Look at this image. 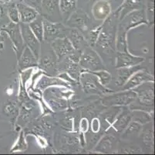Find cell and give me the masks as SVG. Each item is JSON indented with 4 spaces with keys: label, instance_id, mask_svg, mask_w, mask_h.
<instances>
[{
    "label": "cell",
    "instance_id": "5bb4252c",
    "mask_svg": "<svg viewBox=\"0 0 155 155\" xmlns=\"http://www.w3.org/2000/svg\"><path fill=\"white\" fill-rule=\"evenodd\" d=\"M153 76L149 74L147 71L141 70L138 71L134 74L124 85V90H130L134 89L135 87L145 82H153Z\"/></svg>",
    "mask_w": 155,
    "mask_h": 155
},
{
    "label": "cell",
    "instance_id": "f1b7e54d",
    "mask_svg": "<svg viewBox=\"0 0 155 155\" xmlns=\"http://www.w3.org/2000/svg\"><path fill=\"white\" fill-rule=\"evenodd\" d=\"M131 119H133V121L143 124V123L150 122L151 120V118L149 116L148 113H144L140 110H136L131 113Z\"/></svg>",
    "mask_w": 155,
    "mask_h": 155
},
{
    "label": "cell",
    "instance_id": "7a4b0ae2",
    "mask_svg": "<svg viewBox=\"0 0 155 155\" xmlns=\"http://www.w3.org/2000/svg\"><path fill=\"white\" fill-rule=\"evenodd\" d=\"M79 63L83 69L89 72H96L105 69V66L103 64L99 55L88 46L84 48V51H82Z\"/></svg>",
    "mask_w": 155,
    "mask_h": 155
},
{
    "label": "cell",
    "instance_id": "1f68e13d",
    "mask_svg": "<svg viewBox=\"0 0 155 155\" xmlns=\"http://www.w3.org/2000/svg\"><path fill=\"white\" fill-rule=\"evenodd\" d=\"M102 26L103 25L97 26L94 27V29L91 30V32L89 33L88 41L87 42L90 43V44L91 46H94L96 44V42H97V38H98V36H99L100 32H101V29H102Z\"/></svg>",
    "mask_w": 155,
    "mask_h": 155
},
{
    "label": "cell",
    "instance_id": "30bf717a",
    "mask_svg": "<svg viewBox=\"0 0 155 155\" xmlns=\"http://www.w3.org/2000/svg\"><path fill=\"white\" fill-rule=\"evenodd\" d=\"M50 44L57 58V62H61L64 57L68 56L76 51L67 37L54 40L50 43Z\"/></svg>",
    "mask_w": 155,
    "mask_h": 155
},
{
    "label": "cell",
    "instance_id": "4dcf8cb0",
    "mask_svg": "<svg viewBox=\"0 0 155 155\" xmlns=\"http://www.w3.org/2000/svg\"><path fill=\"white\" fill-rule=\"evenodd\" d=\"M27 148V144L25 140V135H24V132L21 131L20 134H19L18 140L16 143H15L14 147L12 149H11V152H15V151H22V150H25Z\"/></svg>",
    "mask_w": 155,
    "mask_h": 155
},
{
    "label": "cell",
    "instance_id": "e575fe53",
    "mask_svg": "<svg viewBox=\"0 0 155 155\" xmlns=\"http://www.w3.org/2000/svg\"><path fill=\"white\" fill-rule=\"evenodd\" d=\"M59 78L65 79V80H66L65 82H68L69 84H71V85H76V84H77V81H76L75 79H72V78H70L67 72H64V73H63V74H60V75H59Z\"/></svg>",
    "mask_w": 155,
    "mask_h": 155
},
{
    "label": "cell",
    "instance_id": "ffe728a7",
    "mask_svg": "<svg viewBox=\"0 0 155 155\" xmlns=\"http://www.w3.org/2000/svg\"><path fill=\"white\" fill-rule=\"evenodd\" d=\"M67 37L70 41L74 49L77 51H82L86 47L88 46V42L84 37L82 33L75 28L70 29Z\"/></svg>",
    "mask_w": 155,
    "mask_h": 155
},
{
    "label": "cell",
    "instance_id": "7402d4cb",
    "mask_svg": "<svg viewBox=\"0 0 155 155\" xmlns=\"http://www.w3.org/2000/svg\"><path fill=\"white\" fill-rule=\"evenodd\" d=\"M63 86V87L70 88V85L68 82L62 80L61 79L55 78V77H48V76H42L40 80L38 82L36 88L40 91H44L48 87L51 86Z\"/></svg>",
    "mask_w": 155,
    "mask_h": 155
},
{
    "label": "cell",
    "instance_id": "4fadbf2b",
    "mask_svg": "<svg viewBox=\"0 0 155 155\" xmlns=\"http://www.w3.org/2000/svg\"><path fill=\"white\" fill-rule=\"evenodd\" d=\"M151 84L152 82L150 84L145 82L135 87L134 91L137 93V99L140 104L147 106L153 105V88Z\"/></svg>",
    "mask_w": 155,
    "mask_h": 155
},
{
    "label": "cell",
    "instance_id": "e0dca14e",
    "mask_svg": "<svg viewBox=\"0 0 155 155\" xmlns=\"http://www.w3.org/2000/svg\"><path fill=\"white\" fill-rule=\"evenodd\" d=\"M19 71L22 72L29 68H34L38 66V60L33 55L30 49L27 46H25L20 57L18 59Z\"/></svg>",
    "mask_w": 155,
    "mask_h": 155
},
{
    "label": "cell",
    "instance_id": "d6986e66",
    "mask_svg": "<svg viewBox=\"0 0 155 155\" xmlns=\"http://www.w3.org/2000/svg\"><path fill=\"white\" fill-rule=\"evenodd\" d=\"M144 4V0H125L124 2L118 9V10L115 12V13L120 12V17L122 19L132 11L143 9Z\"/></svg>",
    "mask_w": 155,
    "mask_h": 155
},
{
    "label": "cell",
    "instance_id": "44dd1931",
    "mask_svg": "<svg viewBox=\"0 0 155 155\" xmlns=\"http://www.w3.org/2000/svg\"><path fill=\"white\" fill-rule=\"evenodd\" d=\"M93 15L97 20H105L111 12L110 3L104 0H101L96 2L93 6Z\"/></svg>",
    "mask_w": 155,
    "mask_h": 155
},
{
    "label": "cell",
    "instance_id": "d6a6232c",
    "mask_svg": "<svg viewBox=\"0 0 155 155\" xmlns=\"http://www.w3.org/2000/svg\"><path fill=\"white\" fill-rule=\"evenodd\" d=\"M17 112V104L15 101H9L7 102L4 107V113L7 116H15Z\"/></svg>",
    "mask_w": 155,
    "mask_h": 155
},
{
    "label": "cell",
    "instance_id": "836d02e7",
    "mask_svg": "<svg viewBox=\"0 0 155 155\" xmlns=\"http://www.w3.org/2000/svg\"><path fill=\"white\" fill-rule=\"evenodd\" d=\"M42 2L43 0H24V3L35 9L39 14L41 13Z\"/></svg>",
    "mask_w": 155,
    "mask_h": 155
},
{
    "label": "cell",
    "instance_id": "5b68a950",
    "mask_svg": "<svg viewBox=\"0 0 155 155\" xmlns=\"http://www.w3.org/2000/svg\"><path fill=\"white\" fill-rule=\"evenodd\" d=\"M137 99L134 91L124 90L102 98L101 102L105 106H127Z\"/></svg>",
    "mask_w": 155,
    "mask_h": 155
},
{
    "label": "cell",
    "instance_id": "484cf974",
    "mask_svg": "<svg viewBox=\"0 0 155 155\" xmlns=\"http://www.w3.org/2000/svg\"><path fill=\"white\" fill-rule=\"evenodd\" d=\"M59 5L61 15L69 18L77 9V0H59Z\"/></svg>",
    "mask_w": 155,
    "mask_h": 155
},
{
    "label": "cell",
    "instance_id": "ba28073f",
    "mask_svg": "<svg viewBox=\"0 0 155 155\" xmlns=\"http://www.w3.org/2000/svg\"><path fill=\"white\" fill-rule=\"evenodd\" d=\"M19 26H20L24 44H26V46H27L32 51L36 59L39 60V55H40V49H41V43L38 41L37 38L32 32L29 26V23H20Z\"/></svg>",
    "mask_w": 155,
    "mask_h": 155
},
{
    "label": "cell",
    "instance_id": "f35d334b",
    "mask_svg": "<svg viewBox=\"0 0 155 155\" xmlns=\"http://www.w3.org/2000/svg\"><path fill=\"white\" fill-rule=\"evenodd\" d=\"M0 32H1V27H0Z\"/></svg>",
    "mask_w": 155,
    "mask_h": 155
},
{
    "label": "cell",
    "instance_id": "cb8c5ba5",
    "mask_svg": "<svg viewBox=\"0 0 155 155\" xmlns=\"http://www.w3.org/2000/svg\"><path fill=\"white\" fill-rule=\"evenodd\" d=\"M29 26L39 42H43V18L38 16L37 18L29 23Z\"/></svg>",
    "mask_w": 155,
    "mask_h": 155
},
{
    "label": "cell",
    "instance_id": "d4e9b609",
    "mask_svg": "<svg viewBox=\"0 0 155 155\" xmlns=\"http://www.w3.org/2000/svg\"><path fill=\"white\" fill-rule=\"evenodd\" d=\"M64 72H67V74L71 76L72 79L75 80H79L80 76L82 72H84V69H83L78 63L70 62L68 60V62L64 64Z\"/></svg>",
    "mask_w": 155,
    "mask_h": 155
},
{
    "label": "cell",
    "instance_id": "9a60e30c",
    "mask_svg": "<svg viewBox=\"0 0 155 155\" xmlns=\"http://www.w3.org/2000/svg\"><path fill=\"white\" fill-rule=\"evenodd\" d=\"M48 92L51 94V96L50 98L45 97L48 105L50 106L53 110H63L67 108V99H63V96H67L68 94H64L63 92L62 94L59 93L57 91H55L53 88H51L50 89H47Z\"/></svg>",
    "mask_w": 155,
    "mask_h": 155
},
{
    "label": "cell",
    "instance_id": "8fae6325",
    "mask_svg": "<svg viewBox=\"0 0 155 155\" xmlns=\"http://www.w3.org/2000/svg\"><path fill=\"white\" fill-rule=\"evenodd\" d=\"M90 21V18L87 14L84 12L82 9L75 10L68 19H67V24L69 27L75 28L80 30V32L85 33L87 30V24Z\"/></svg>",
    "mask_w": 155,
    "mask_h": 155
},
{
    "label": "cell",
    "instance_id": "9c48e42d",
    "mask_svg": "<svg viewBox=\"0 0 155 155\" xmlns=\"http://www.w3.org/2000/svg\"><path fill=\"white\" fill-rule=\"evenodd\" d=\"M2 31H5L9 34L14 45V48L17 52V58L19 59L24 49V42L21 33L19 23H15L12 22L9 23L4 27L1 28V32Z\"/></svg>",
    "mask_w": 155,
    "mask_h": 155
},
{
    "label": "cell",
    "instance_id": "277c9868",
    "mask_svg": "<svg viewBox=\"0 0 155 155\" xmlns=\"http://www.w3.org/2000/svg\"><path fill=\"white\" fill-rule=\"evenodd\" d=\"M82 84L83 89L87 93L93 94H102L110 93L112 91L107 89L105 86L100 83L97 77L88 72H84L81 73L79 79Z\"/></svg>",
    "mask_w": 155,
    "mask_h": 155
},
{
    "label": "cell",
    "instance_id": "83f0119b",
    "mask_svg": "<svg viewBox=\"0 0 155 155\" xmlns=\"http://www.w3.org/2000/svg\"><path fill=\"white\" fill-rule=\"evenodd\" d=\"M84 72H91L93 75L97 76L100 83L102 85H104V86H105V87L107 85H109L110 82L112 80V75H110V73H109L107 71H105L104 69V70L96 71V72H89V71L84 70Z\"/></svg>",
    "mask_w": 155,
    "mask_h": 155
},
{
    "label": "cell",
    "instance_id": "2e32d148",
    "mask_svg": "<svg viewBox=\"0 0 155 155\" xmlns=\"http://www.w3.org/2000/svg\"><path fill=\"white\" fill-rule=\"evenodd\" d=\"M144 61V58L141 57H137L130 55L129 52H119L117 53L116 68H124L140 65Z\"/></svg>",
    "mask_w": 155,
    "mask_h": 155
},
{
    "label": "cell",
    "instance_id": "d590c367",
    "mask_svg": "<svg viewBox=\"0 0 155 155\" xmlns=\"http://www.w3.org/2000/svg\"><path fill=\"white\" fill-rule=\"evenodd\" d=\"M144 141H147V142H150L152 143L153 141V132H152V130H146L144 132Z\"/></svg>",
    "mask_w": 155,
    "mask_h": 155
},
{
    "label": "cell",
    "instance_id": "52a82bcc",
    "mask_svg": "<svg viewBox=\"0 0 155 155\" xmlns=\"http://www.w3.org/2000/svg\"><path fill=\"white\" fill-rule=\"evenodd\" d=\"M40 15L50 22H61L63 17L60 12L59 0H43Z\"/></svg>",
    "mask_w": 155,
    "mask_h": 155
},
{
    "label": "cell",
    "instance_id": "f546056e",
    "mask_svg": "<svg viewBox=\"0 0 155 155\" xmlns=\"http://www.w3.org/2000/svg\"><path fill=\"white\" fill-rule=\"evenodd\" d=\"M8 16L11 22L15 23H20V17H19V11H18L17 6L15 4L11 3L8 6Z\"/></svg>",
    "mask_w": 155,
    "mask_h": 155
},
{
    "label": "cell",
    "instance_id": "3957f363",
    "mask_svg": "<svg viewBox=\"0 0 155 155\" xmlns=\"http://www.w3.org/2000/svg\"><path fill=\"white\" fill-rule=\"evenodd\" d=\"M43 41L53 42L58 38L67 37L70 28L66 27L60 23H53L44 19L43 17Z\"/></svg>",
    "mask_w": 155,
    "mask_h": 155
},
{
    "label": "cell",
    "instance_id": "7c38bea8",
    "mask_svg": "<svg viewBox=\"0 0 155 155\" xmlns=\"http://www.w3.org/2000/svg\"><path fill=\"white\" fill-rule=\"evenodd\" d=\"M124 19L127 22H122L120 24L127 31L140 24L148 23L144 9L132 11L124 17Z\"/></svg>",
    "mask_w": 155,
    "mask_h": 155
},
{
    "label": "cell",
    "instance_id": "74e56055",
    "mask_svg": "<svg viewBox=\"0 0 155 155\" xmlns=\"http://www.w3.org/2000/svg\"><path fill=\"white\" fill-rule=\"evenodd\" d=\"M4 37L2 35H0V49H2L4 47Z\"/></svg>",
    "mask_w": 155,
    "mask_h": 155
},
{
    "label": "cell",
    "instance_id": "603a6c76",
    "mask_svg": "<svg viewBox=\"0 0 155 155\" xmlns=\"http://www.w3.org/2000/svg\"><path fill=\"white\" fill-rule=\"evenodd\" d=\"M117 81L116 84L118 86L124 85L127 81L132 76L134 73H136L138 71L142 70L143 68L141 65H134V66L130 67H124V68H117Z\"/></svg>",
    "mask_w": 155,
    "mask_h": 155
},
{
    "label": "cell",
    "instance_id": "8992f818",
    "mask_svg": "<svg viewBox=\"0 0 155 155\" xmlns=\"http://www.w3.org/2000/svg\"><path fill=\"white\" fill-rule=\"evenodd\" d=\"M40 53H42L41 58L38 60V65L48 73L51 74V72H55L57 58L50 43H45L44 47L40 49Z\"/></svg>",
    "mask_w": 155,
    "mask_h": 155
},
{
    "label": "cell",
    "instance_id": "6da1fadb",
    "mask_svg": "<svg viewBox=\"0 0 155 155\" xmlns=\"http://www.w3.org/2000/svg\"><path fill=\"white\" fill-rule=\"evenodd\" d=\"M116 26L113 23L112 19L109 18L102 26L96 44L107 53H114L116 48Z\"/></svg>",
    "mask_w": 155,
    "mask_h": 155
},
{
    "label": "cell",
    "instance_id": "8d00e7d4",
    "mask_svg": "<svg viewBox=\"0 0 155 155\" xmlns=\"http://www.w3.org/2000/svg\"><path fill=\"white\" fill-rule=\"evenodd\" d=\"M5 13H6V12L5 11V9L0 4V19H3L4 16H5Z\"/></svg>",
    "mask_w": 155,
    "mask_h": 155
},
{
    "label": "cell",
    "instance_id": "ac0fdd59",
    "mask_svg": "<svg viewBox=\"0 0 155 155\" xmlns=\"http://www.w3.org/2000/svg\"><path fill=\"white\" fill-rule=\"evenodd\" d=\"M16 6H17L18 11H19L21 23H29L35 19H36L39 14L35 9L32 8L23 2H19L16 5Z\"/></svg>",
    "mask_w": 155,
    "mask_h": 155
},
{
    "label": "cell",
    "instance_id": "4316f807",
    "mask_svg": "<svg viewBox=\"0 0 155 155\" xmlns=\"http://www.w3.org/2000/svg\"><path fill=\"white\" fill-rule=\"evenodd\" d=\"M130 121H131V113L125 111L117 119L116 122L114 124V127L117 131H122L125 128L127 127Z\"/></svg>",
    "mask_w": 155,
    "mask_h": 155
}]
</instances>
